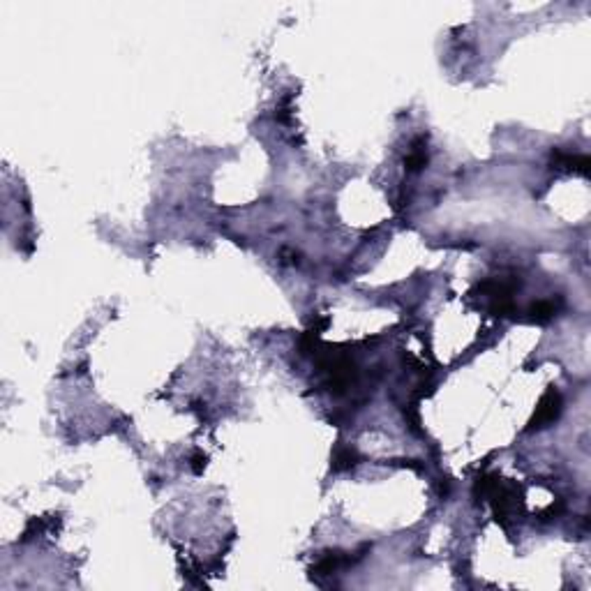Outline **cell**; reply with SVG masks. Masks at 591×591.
I'll use <instances>...</instances> for the list:
<instances>
[{"label":"cell","mask_w":591,"mask_h":591,"mask_svg":"<svg viewBox=\"0 0 591 591\" xmlns=\"http://www.w3.org/2000/svg\"><path fill=\"white\" fill-rule=\"evenodd\" d=\"M349 561H353L349 554L346 552H326L321 559H319L315 566H312V580H319V577H323V575H332L335 573L337 568H342V566H346V563Z\"/></svg>","instance_id":"2"},{"label":"cell","mask_w":591,"mask_h":591,"mask_svg":"<svg viewBox=\"0 0 591 591\" xmlns=\"http://www.w3.org/2000/svg\"><path fill=\"white\" fill-rule=\"evenodd\" d=\"M556 310H559V308L554 305V301H538V303H534L532 308H529V315H532L534 321L547 323L550 319L556 317Z\"/></svg>","instance_id":"6"},{"label":"cell","mask_w":591,"mask_h":591,"mask_svg":"<svg viewBox=\"0 0 591 591\" xmlns=\"http://www.w3.org/2000/svg\"><path fill=\"white\" fill-rule=\"evenodd\" d=\"M425 165H427V137L420 134V137L411 141V148L404 158V169L409 173H418L423 171Z\"/></svg>","instance_id":"4"},{"label":"cell","mask_w":591,"mask_h":591,"mask_svg":"<svg viewBox=\"0 0 591 591\" xmlns=\"http://www.w3.org/2000/svg\"><path fill=\"white\" fill-rule=\"evenodd\" d=\"M298 261L301 259H298V252H294V250L284 247L280 252V263H284V266H296Z\"/></svg>","instance_id":"8"},{"label":"cell","mask_w":591,"mask_h":591,"mask_svg":"<svg viewBox=\"0 0 591 591\" xmlns=\"http://www.w3.org/2000/svg\"><path fill=\"white\" fill-rule=\"evenodd\" d=\"M358 462H361V455H358L349 446L337 448L335 455H332V469H335V471H346V469H353Z\"/></svg>","instance_id":"5"},{"label":"cell","mask_w":591,"mask_h":591,"mask_svg":"<svg viewBox=\"0 0 591 591\" xmlns=\"http://www.w3.org/2000/svg\"><path fill=\"white\" fill-rule=\"evenodd\" d=\"M552 165L556 169H563V171L587 176L591 162H589L587 155H570V153H563V151H552Z\"/></svg>","instance_id":"3"},{"label":"cell","mask_w":591,"mask_h":591,"mask_svg":"<svg viewBox=\"0 0 591 591\" xmlns=\"http://www.w3.org/2000/svg\"><path fill=\"white\" fill-rule=\"evenodd\" d=\"M561 413V395L556 388H547L545 393H543L541 402L538 406H536V413L532 418V423H529V427L532 430H541V427H547L552 425L556 418H559Z\"/></svg>","instance_id":"1"},{"label":"cell","mask_w":591,"mask_h":591,"mask_svg":"<svg viewBox=\"0 0 591 591\" xmlns=\"http://www.w3.org/2000/svg\"><path fill=\"white\" fill-rule=\"evenodd\" d=\"M206 462H208V455H203L201 451H194L192 453V471L201 473L203 467H206Z\"/></svg>","instance_id":"7"}]
</instances>
